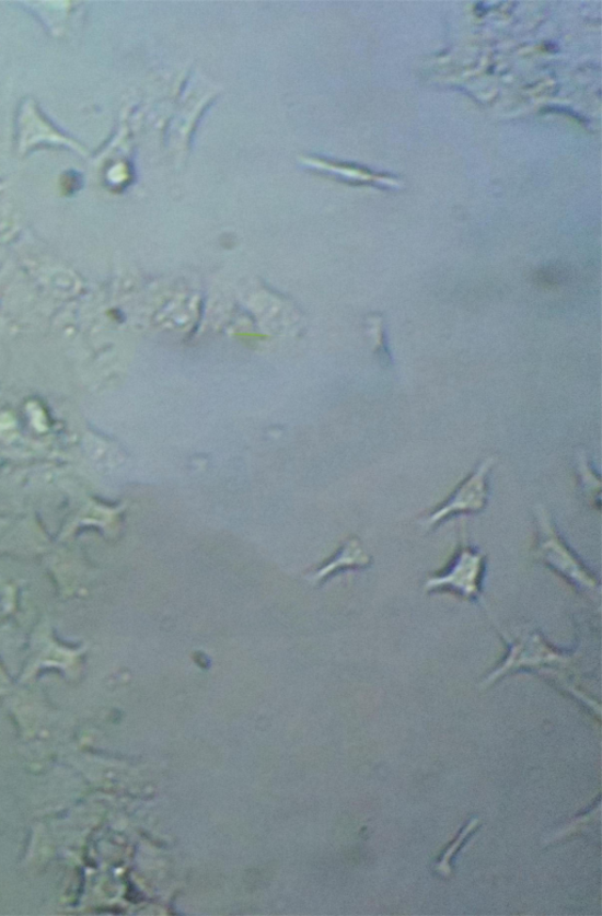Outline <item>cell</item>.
I'll use <instances>...</instances> for the list:
<instances>
[{"label": "cell", "instance_id": "cell-6", "mask_svg": "<svg viewBox=\"0 0 602 916\" xmlns=\"http://www.w3.org/2000/svg\"><path fill=\"white\" fill-rule=\"evenodd\" d=\"M578 477L583 496L599 511L601 507V482L584 453H581L578 457Z\"/></svg>", "mask_w": 602, "mask_h": 916}, {"label": "cell", "instance_id": "cell-4", "mask_svg": "<svg viewBox=\"0 0 602 916\" xmlns=\"http://www.w3.org/2000/svg\"><path fill=\"white\" fill-rule=\"evenodd\" d=\"M509 645V652L501 665L486 677L484 684L489 685L499 677L521 668H543L552 665H567L572 660L569 656L554 649L543 637L541 631L525 627L514 635L503 636Z\"/></svg>", "mask_w": 602, "mask_h": 916}, {"label": "cell", "instance_id": "cell-3", "mask_svg": "<svg viewBox=\"0 0 602 916\" xmlns=\"http://www.w3.org/2000/svg\"><path fill=\"white\" fill-rule=\"evenodd\" d=\"M495 465L494 456L486 457L445 500L419 519L420 527L432 531L452 518L481 514L487 508L489 477Z\"/></svg>", "mask_w": 602, "mask_h": 916}, {"label": "cell", "instance_id": "cell-1", "mask_svg": "<svg viewBox=\"0 0 602 916\" xmlns=\"http://www.w3.org/2000/svg\"><path fill=\"white\" fill-rule=\"evenodd\" d=\"M534 519V558L564 579L569 587H572L586 599L599 604L601 596L599 578L563 538V535L559 533L556 524H554V520L544 505H536Z\"/></svg>", "mask_w": 602, "mask_h": 916}, {"label": "cell", "instance_id": "cell-7", "mask_svg": "<svg viewBox=\"0 0 602 916\" xmlns=\"http://www.w3.org/2000/svg\"><path fill=\"white\" fill-rule=\"evenodd\" d=\"M477 824H478L477 819L472 820L471 823L465 827L463 833H461V835L458 836V839L455 840V843L447 850L445 856H443V858L441 859V861L438 865V870L441 874H450L451 873L450 866H449L451 857L454 856V853L458 850L459 845L463 844V842L466 839V836L475 827H477Z\"/></svg>", "mask_w": 602, "mask_h": 916}, {"label": "cell", "instance_id": "cell-5", "mask_svg": "<svg viewBox=\"0 0 602 916\" xmlns=\"http://www.w3.org/2000/svg\"><path fill=\"white\" fill-rule=\"evenodd\" d=\"M372 564V557L357 538L347 541L334 559L320 572V577H327L341 570H366Z\"/></svg>", "mask_w": 602, "mask_h": 916}, {"label": "cell", "instance_id": "cell-2", "mask_svg": "<svg viewBox=\"0 0 602 916\" xmlns=\"http://www.w3.org/2000/svg\"><path fill=\"white\" fill-rule=\"evenodd\" d=\"M487 556L468 540L466 524L461 526V538L448 565L424 581L426 593H448L470 603H484V581Z\"/></svg>", "mask_w": 602, "mask_h": 916}, {"label": "cell", "instance_id": "cell-8", "mask_svg": "<svg viewBox=\"0 0 602 916\" xmlns=\"http://www.w3.org/2000/svg\"><path fill=\"white\" fill-rule=\"evenodd\" d=\"M374 324H375L374 327H375V334H377L375 335L377 336V341H378L377 349L379 351L378 352L379 358L387 367L392 362V357H391V353H390V350H389V347H387L386 334H385V329H384V325H383L384 324L383 317H379V318L375 317Z\"/></svg>", "mask_w": 602, "mask_h": 916}]
</instances>
